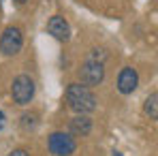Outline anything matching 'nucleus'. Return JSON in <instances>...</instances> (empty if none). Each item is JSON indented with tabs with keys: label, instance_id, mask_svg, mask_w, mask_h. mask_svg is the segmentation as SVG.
<instances>
[{
	"label": "nucleus",
	"instance_id": "nucleus-6",
	"mask_svg": "<svg viewBox=\"0 0 158 156\" xmlns=\"http://www.w3.org/2000/svg\"><path fill=\"white\" fill-rule=\"evenodd\" d=\"M137 88H139V73H137V69L124 66L120 71V75H118V92L124 94V96H128Z\"/></svg>",
	"mask_w": 158,
	"mask_h": 156
},
{
	"label": "nucleus",
	"instance_id": "nucleus-3",
	"mask_svg": "<svg viewBox=\"0 0 158 156\" xmlns=\"http://www.w3.org/2000/svg\"><path fill=\"white\" fill-rule=\"evenodd\" d=\"M47 150L53 156H73L77 152V141L71 133L56 130L47 137Z\"/></svg>",
	"mask_w": 158,
	"mask_h": 156
},
{
	"label": "nucleus",
	"instance_id": "nucleus-12",
	"mask_svg": "<svg viewBox=\"0 0 158 156\" xmlns=\"http://www.w3.org/2000/svg\"><path fill=\"white\" fill-rule=\"evenodd\" d=\"M13 2H17V4H26L28 0H13Z\"/></svg>",
	"mask_w": 158,
	"mask_h": 156
},
{
	"label": "nucleus",
	"instance_id": "nucleus-11",
	"mask_svg": "<svg viewBox=\"0 0 158 156\" xmlns=\"http://www.w3.org/2000/svg\"><path fill=\"white\" fill-rule=\"evenodd\" d=\"M6 156H30V154H28V150H24V148H17V150H11Z\"/></svg>",
	"mask_w": 158,
	"mask_h": 156
},
{
	"label": "nucleus",
	"instance_id": "nucleus-8",
	"mask_svg": "<svg viewBox=\"0 0 158 156\" xmlns=\"http://www.w3.org/2000/svg\"><path fill=\"white\" fill-rule=\"evenodd\" d=\"M69 130L73 137H88L92 133V118L83 116V113H77L71 122H69Z\"/></svg>",
	"mask_w": 158,
	"mask_h": 156
},
{
	"label": "nucleus",
	"instance_id": "nucleus-13",
	"mask_svg": "<svg viewBox=\"0 0 158 156\" xmlns=\"http://www.w3.org/2000/svg\"><path fill=\"white\" fill-rule=\"evenodd\" d=\"M2 120H4V113L0 111V126H2Z\"/></svg>",
	"mask_w": 158,
	"mask_h": 156
},
{
	"label": "nucleus",
	"instance_id": "nucleus-5",
	"mask_svg": "<svg viewBox=\"0 0 158 156\" xmlns=\"http://www.w3.org/2000/svg\"><path fill=\"white\" fill-rule=\"evenodd\" d=\"M24 47V34L17 26L4 28L0 34V53L2 56H17Z\"/></svg>",
	"mask_w": 158,
	"mask_h": 156
},
{
	"label": "nucleus",
	"instance_id": "nucleus-15",
	"mask_svg": "<svg viewBox=\"0 0 158 156\" xmlns=\"http://www.w3.org/2000/svg\"><path fill=\"white\" fill-rule=\"evenodd\" d=\"M0 6H2V0H0Z\"/></svg>",
	"mask_w": 158,
	"mask_h": 156
},
{
	"label": "nucleus",
	"instance_id": "nucleus-1",
	"mask_svg": "<svg viewBox=\"0 0 158 156\" xmlns=\"http://www.w3.org/2000/svg\"><path fill=\"white\" fill-rule=\"evenodd\" d=\"M64 103H66V107H69L71 111L88 116V113L96 111L98 99L94 96V92H92L88 86L75 81V83H69V86H66V90H64Z\"/></svg>",
	"mask_w": 158,
	"mask_h": 156
},
{
	"label": "nucleus",
	"instance_id": "nucleus-2",
	"mask_svg": "<svg viewBox=\"0 0 158 156\" xmlns=\"http://www.w3.org/2000/svg\"><path fill=\"white\" fill-rule=\"evenodd\" d=\"M36 94V83L30 75H17L11 83V96H13V103L19 105V107H26L32 103Z\"/></svg>",
	"mask_w": 158,
	"mask_h": 156
},
{
	"label": "nucleus",
	"instance_id": "nucleus-7",
	"mask_svg": "<svg viewBox=\"0 0 158 156\" xmlns=\"http://www.w3.org/2000/svg\"><path fill=\"white\" fill-rule=\"evenodd\" d=\"M47 32L52 34L56 41H60V43H66V41H71V24L62 17V15H53L49 17V22H47Z\"/></svg>",
	"mask_w": 158,
	"mask_h": 156
},
{
	"label": "nucleus",
	"instance_id": "nucleus-4",
	"mask_svg": "<svg viewBox=\"0 0 158 156\" xmlns=\"http://www.w3.org/2000/svg\"><path fill=\"white\" fill-rule=\"evenodd\" d=\"M79 75V83L92 88V86H98L103 83L105 79V62H98V60H85L81 64V69L77 71Z\"/></svg>",
	"mask_w": 158,
	"mask_h": 156
},
{
	"label": "nucleus",
	"instance_id": "nucleus-9",
	"mask_svg": "<svg viewBox=\"0 0 158 156\" xmlns=\"http://www.w3.org/2000/svg\"><path fill=\"white\" fill-rule=\"evenodd\" d=\"M143 111H145V116H150V120H156L158 118V94L156 92H152V94L145 99Z\"/></svg>",
	"mask_w": 158,
	"mask_h": 156
},
{
	"label": "nucleus",
	"instance_id": "nucleus-10",
	"mask_svg": "<svg viewBox=\"0 0 158 156\" xmlns=\"http://www.w3.org/2000/svg\"><path fill=\"white\" fill-rule=\"evenodd\" d=\"M19 126L24 130H34L39 126V116H36V113H24V116L19 118Z\"/></svg>",
	"mask_w": 158,
	"mask_h": 156
},
{
	"label": "nucleus",
	"instance_id": "nucleus-14",
	"mask_svg": "<svg viewBox=\"0 0 158 156\" xmlns=\"http://www.w3.org/2000/svg\"><path fill=\"white\" fill-rule=\"evenodd\" d=\"M113 156H122V154H120V152H113Z\"/></svg>",
	"mask_w": 158,
	"mask_h": 156
}]
</instances>
